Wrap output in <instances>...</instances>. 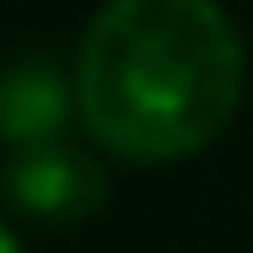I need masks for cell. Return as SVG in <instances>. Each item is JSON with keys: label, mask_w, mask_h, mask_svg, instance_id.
Returning <instances> with one entry per match:
<instances>
[{"label": "cell", "mask_w": 253, "mask_h": 253, "mask_svg": "<svg viewBox=\"0 0 253 253\" xmlns=\"http://www.w3.org/2000/svg\"><path fill=\"white\" fill-rule=\"evenodd\" d=\"M0 191H6V203H17L34 219L73 225V219H90L107 203V169L68 141H34L6 158Z\"/></svg>", "instance_id": "7a4b0ae2"}, {"label": "cell", "mask_w": 253, "mask_h": 253, "mask_svg": "<svg viewBox=\"0 0 253 253\" xmlns=\"http://www.w3.org/2000/svg\"><path fill=\"white\" fill-rule=\"evenodd\" d=\"M0 253H17V236H11L6 225H0Z\"/></svg>", "instance_id": "277c9868"}, {"label": "cell", "mask_w": 253, "mask_h": 253, "mask_svg": "<svg viewBox=\"0 0 253 253\" xmlns=\"http://www.w3.org/2000/svg\"><path fill=\"white\" fill-rule=\"evenodd\" d=\"M73 107H79V84H68V73L51 56L11 62L0 73V141L11 146L62 141Z\"/></svg>", "instance_id": "3957f363"}, {"label": "cell", "mask_w": 253, "mask_h": 253, "mask_svg": "<svg viewBox=\"0 0 253 253\" xmlns=\"http://www.w3.org/2000/svg\"><path fill=\"white\" fill-rule=\"evenodd\" d=\"M248 51L219 0H107L79 40V118L129 163H174L231 124Z\"/></svg>", "instance_id": "6da1fadb"}]
</instances>
